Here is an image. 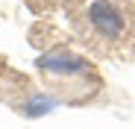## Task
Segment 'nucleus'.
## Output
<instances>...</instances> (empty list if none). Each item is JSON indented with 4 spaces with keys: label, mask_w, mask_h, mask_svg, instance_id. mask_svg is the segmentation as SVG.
Here are the masks:
<instances>
[{
    "label": "nucleus",
    "mask_w": 135,
    "mask_h": 129,
    "mask_svg": "<svg viewBox=\"0 0 135 129\" xmlns=\"http://www.w3.org/2000/svg\"><path fill=\"white\" fill-rule=\"evenodd\" d=\"M76 24L97 47H118L129 38V12L120 0H79Z\"/></svg>",
    "instance_id": "obj_1"
},
{
    "label": "nucleus",
    "mask_w": 135,
    "mask_h": 129,
    "mask_svg": "<svg viewBox=\"0 0 135 129\" xmlns=\"http://www.w3.org/2000/svg\"><path fill=\"white\" fill-rule=\"evenodd\" d=\"M38 68L50 76H82L91 71V64H88L82 56L76 53H68V50H56V53H44L38 59Z\"/></svg>",
    "instance_id": "obj_2"
},
{
    "label": "nucleus",
    "mask_w": 135,
    "mask_h": 129,
    "mask_svg": "<svg viewBox=\"0 0 135 129\" xmlns=\"http://www.w3.org/2000/svg\"><path fill=\"white\" fill-rule=\"evenodd\" d=\"M50 109H53V100H50V97H44V94H35V97H32V100H30L27 106H24V112H27L30 117H38V115H47Z\"/></svg>",
    "instance_id": "obj_3"
}]
</instances>
